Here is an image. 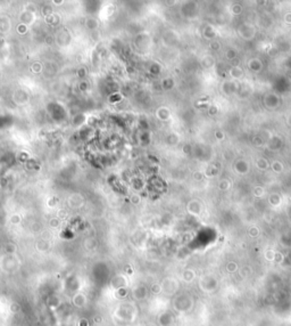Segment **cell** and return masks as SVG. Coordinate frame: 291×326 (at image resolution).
Wrapping results in <instances>:
<instances>
[{
	"label": "cell",
	"instance_id": "6da1fadb",
	"mask_svg": "<svg viewBox=\"0 0 291 326\" xmlns=\"http://www.w3.org/2000/svg\"><path fill=\"white\" fill-rule=\"evenodd\" d=\"M72 303L78 308L84 307L86 303V296H84V294H82V293H76V294L73 296V299H72Z\"/></svg>",
	"mask_w": 291,
	"mask_h": 326
},
{
	"label": "cell",
	"instance_id": "7a4b0ae2",
	"mask_svg": "<svg viewBox=\"0 0 291 326\" xmlns=\"http://www.w3.org/2000/svg\"><path fill=\"white\" fill-rule=\"evenodd\" d=\"M9 309H10V311L13 312V314H16V312H18V311L21 310V307H19L18 303H11Z\"/></svg>",
	"mask_w": 291,
	"mask_h": 326
}]
</instances>
